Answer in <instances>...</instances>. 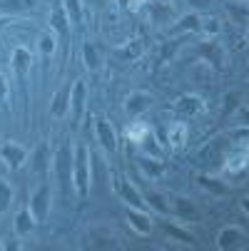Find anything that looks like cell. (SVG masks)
<instances>
[{
	"mask_svg": "<svg viewBox=\"0 0 249 251\" xmlns=\"http://www.w3.org/2000/svg\"><path fill=\"white\" fill-rule=\"evenodd\" d=\"M73 179H75V187L78 194L85 197L87 194V184H90V157L85 147H78L75 159H73Z\"/></svg>",
	"mask_w": 249,
	"mask_h": 251,
	"instance_id": "obj_1",
	"label": "cell"
},
{
	"mask_svg": "<svg viewBox=\"0 0 249 251\" xmlns=\"http://www.w3.org/2000/svg\"><path fill=\"white\" fill-rule=\"evenodd\" d=\"M28 209H30L32 219L38 224H43L48 219V211H50V192H48V187H38V192H32V197L28 201Z\"/></svg>",
	"mask_w": 249,
	"mask_h": 251,
	"instance_id": "obj_2",
	"label": "cell"
},
{
	"mask_svg": "<svg viewBox=\"0 0 249 251\" xmlns=\"http://www.w3.org/2000/svg\"><path fill=\"white\" fill-rule=\"evenodd\" d=\"M0 159L5 162L8 169H20L28 162V152H25L23 145H18V142H5V145L0 147Z\"/></svg>",
	"mask_w": 249,
	"mask_h": 251,
	"instance_id": "obj_3",
	"label": "cell"
},
{
	"mask_svg": "<svg viewBox=\"0 0 249 251\" xmlns=\"http://www.w3.org/2000/svg\"><path fill=\"white\" fill-rule=\"evenodd\" d=\"M95 134H97V142L105 152H115L117 150V139H115V129L110 125V120H105L102 115L95 120Z\"/></svg>",
	"mask_w": 249,
	"mask_h": 251,
	"instance_id": "obj_4",
	"label": "cell"
},
{
	"mask_svg": "<svg viewBox=\"0 0 249 251\" xmlns=\"http://www.w3.org/2000/svg\"><path fill=\"white\" fill-rule=\"evenodd\" d=\"M127 224L132 226V231H137V234H142V236H147V234L152 231L150 217H147L142 209H137V206H130V209H127Z\"/></svg>",
	"mask_w": 249,
	"mask_h": 251,
	"instance_id": "obj_5",
	"label": "cell"
},
{
	"mask_svg": "<svg viewBox=\"0 0 249 251\" xmlns=\"http://www.w3.org/2000/svg\"><path fill=\"white\" fill-rule=\"evenodd\" d=\"M55 169H57V176H60V187L67 192V184H70V179H73V159H70L65 147L55 157Z\"/></svg>",
	"mask_w": 249,
	"mask_h": 251,
	"instance_id": "obj_6",
	"label": "cell"
},
{
	"mask_svg": "<svg viewBox=\"0 0 249 251\" xmlns=\"http://www.w3.org/2000/svg\"><path fill=\"white\" fill-rule=\"evenodd\" d=\"M247 244V234L239 229V226H227V229H222L220 231V236H217V246H222V249H232V246H244Z\"/></svg>",
	"mask_w": 249,
	"mask_h": 251,
	"instance_id": "obj_7",
	"label": "cell"
},
{
	"mask_svg": "<svg viewBox=\"0 0 249 251\" xmlns=\"http://www.w3.org/2000/svg\"><path fill=\"white\" fill-rule=\"evenodd\" d=\"M85 80H75L73 90H70V112H73L75 120H80L83 107H85Z\"/></svg>",
	"mask_w": 249,
	"mask_h": 251,
	"instance_id": "obj_8",
	"label": "cell"
},
{
	"mask_svg": "<svg viewBox=\"0 0 249 251\" xmlns=\"http://www.w3.org/2000/svg\"><path fill=\"white\" fill-rule=\"evenodd\" d=\"M10 67H13V73H15L18 77H23L28 70H30V52H28L25 48H18V50L13 52V57H10Z\"/></svg>",
	"mask_w": 249,
	"mask_h": 251,
	"instance_id": "obj_9",
	"label": "cell"
},
{
	"mask_svg": "<svg viewBox=\"0 0 249 251\" xmlns=\"http://www.w3.org/2000/svg\"><path fill=\"white\" fill-rule=\"evenodd\" d=\"M150 95H145V92H132L130 97H127V102H125V107H127V112L130 115H139V112H145V107L150 104Z\"/></svg>",
	"mask_w": 249,
	"mask_h": 251,
	"instance_id": "obj_10",
	"label": "cell"
},
{
	"mask_svg": "<svg viewBox=\"0 0 249 251\" xmlns=\"http://www.w3.org/2000/svg\"><path fill=\"white\" fill-rule=\"evenodd\" d=\"M120 197H122L130 206H137V209H142V204H145V199L137 194V187L130 184V182H125V184L120 187Z\"/></svg>",
	"mask_w": 249,
	"mask_h": 251,
	"instance_id": "obj_11",
	"label": "cell"
},
{
	"mask_svg": "<svg viewBox=\"0 0 249 251\" xmlns=\"http://www.w3.org/2000/svg\"><path fill=\"white\" fill-rule=\"evenodd\" d=\"M35 0H0V15H10V13H23L28 5H32Z\"/></svg>",
	"mask_w": 249,
	"mask_h": 251,
	"instance_id": "obj_12",
	"label": "cell"
},
{
	"mask_svg": "<svg viewBox=\"0 0 249 251\" xmlns=\"http://www.w3.org/2000/svg\"><path fill=\"white\" fill-rule=\"evenodd\" d=\"M62 3V10L67 13V18L73 23H80L83 18V0H60Z\"/></svg>",
	"mask_w": 249,
	"mask_h": 251,
	"instance_id": "obj_13",
	"label": "cell"
},
{
	"mask_svg": "<svg viewBox=\"0 0 249 251\" xmlns=\"http://www.w3.org/2000/svg\"><path fill=\"white\" fill-rule=\"evenodd\" d=\"M35 224H38V222H35L32 219V214H30V209H25V211H20L18 214V217H15V231L18 234H28Z\"/></svg>",
	"mask_w": 249,
	"mask_h": 251,
	"instance_id": "obj_14",
	"label": "cell"
},
{
	"mask_svg": "<svg viewBox=\"0 0 249 251\" xmlns=\"http://www.w3.org/2000/svg\"><path fill=\"white\" fill-rule=\"evenodd\" d=\"M38 48H40L43 57H53V52H55V38H53L50 32H43L40 40H38Z\"/></svg>",
	"mask_w": 249,
	"mask_h": 251,
	"instance_id": "obj_15",
	"label": "cell"
},
{
	"mask_svg": "<svg viewBox=\"0 0 249 251\" xmlns=\"http://www.w3.org/2000/svg\"><path fill=\"white\" fill-rule=\"evenodd\" d=\"M139 167L145 169L147 176H162V162L157 159H139Z\"/></svg>",
	"mask_w": 249,
	"mask_h": 251,
	"instance_id": "obj_16",
	"label": "cell"
},
{
	"mask_svg": "<svg viewBox=\"0 0 249 251\" xmlns=\"http://www.w3.org/2000/svg\"><path fill=\"white\" fill-rule=\"evenodd\" d=\"M83 57H85V65H87L90 70L97 67V50H95L90 43H85V48H83Z\"/></svg>",
	"mask_w": 249,
	"mask_h": 251,
	"instance_id": "obj_17",
	"label": "cell"
},
{
	"mask_svg": "<svg viewBox=\"0 0 249 251\" xmlns=\"http://www.w3.org/2000/svg\"><path fill=\"white\" fill-rule=\"evenodd\" d=\"M10 199H13V189L3 182V179H0V211L10 204Z\"/></svg>",
	"mask_w": 249,
	"mask_h": 251,
	"instance_id": "obj_18",
	"label": "cell"
},
{
	"mask_svg": "<svg viewBox=\"0 0 249 251\" xmlns=\"http://www.w3.org/2000/svg\"><path fill=\"white\" fill-rule=\"evenodd\" d=\"M165 229H167V234H169V236H174V239H180V241H185V244H194V239H192L190 234H182V229H180V226L167 224Z\"/></svg>",
	"mask_w": 249,
	"mask_h": 251,
	"instance_id": "obj_19",
	"label": "cell"
},
{
	"mask_svg": "<svg viewBox=\"0 0 249 251\" xmlns=\"http://www.w3.org/2000/svg\"><path fill=\"white\" fill-rule=\"evenodd\" d=\"M199 25H202V30H207L209 35H215V32L220 30V20H217V18H207V20H202Z\"/></svg>",
	"mask_w": 249,
	"mask_h": 251,
	"instance_id": "obj_20",
	"label": "cell"
},
{
	"mask_svg": "<svg viewBox=\"0 0 249 251\" xmlns=\"http://www.w3.org/2000/svg\"><path fill=\"white\" fill-rule=\"evenodd\" d=\"M145 201H147L150 206H155L157 211H167V206H165L162 197H157V194H150V197H145Z\"/></svg>",
	"mask_w": 249,
	"mask_h": 251,
	"instance_id": "obj_21",
	"label": "cell"
},
{
	"mask_svg": "<svg viewBox=\"0 0 249 251\" xmlns=\"http://www.w3.org/2000/svg\"><path fill=\"white\" fill-rule=\"evenodd\" d=\"M172 137H174L172 147H180V145H182V137H185V127H182V125H174V127H172Z\"/></svg>",
	"mask_w": 249,
	"mask_h": 251,
	"instance_id": "obj_22",
	"label": "cell"
},
{
	"mask_svg": "<svg viewBox=\"0 0 249 251\" xmlns=\"http://www.w3.org/2000/svg\"><path fill=\"white\" fill-rule=\"evenodd\" d=\"M177 211H182V214H192V217H194V204H187L185 199H180V201H177Z\"/></svg>",
	"mask_w": 249,
	"mask_h": 251,
	"instance_id": "obj_23",
	"label": "cell"
},
{
	"mask_svg": "<svg viewBox=\"0 0 249 251\" xmlns=\"http://www.w3.org/2000/svg\"><path fill=\"white\" fill-rule=\"evenodd\" d=\"M5 92H8V87H5V80L0 77V97H5Z\"/></svg>",
	"mask_w": 249,
	"mask_h": 251,
	"instance_id": "obj_24",
	"label": "cell"
},
{
	"mask_svg": "<svg viewBox=\"0 0 249 251\" xmlns=\"http://www.w3.org/2000/svg\"><path fill=\"white\" fill-rule=\"evenodd\" d=\"M8 23H10V18H8V15H0V30H3Z\"/></svg>",
	"mask_w": 249,
	"mask_h": 251,
	"instance_id": "obj_25",
	"label": "cell"
},
{
	"mask_svg": "<svg viewBox=\"0 0 249 251\" xmlns=\"http://www.w3.org/2000/svg\"><path fill=\"white\" fill-rule=\"evenodd\" d=\"M244 206H247V209H249V199H247V201H244Z\"/></svg>",
	"mask_w": 249,
	"mask_h": 251,
	"instance_id": "obj_26",
	"label": "cell"
},
{
	"mask_svg": "<svg viewBox=\"0 0 249 251\" xmlns=\"http://www.w3.org/2000/svg\"><path fill=\"white\" fill-rule=\"evenodd\" d=\"M247 40H249V32H247Z\"/></svg>",
	"mask_w": 249,
	"mask_h": 251,
	"instance_id": "obj_27",
	"label": "cell"
}]
</instances>
